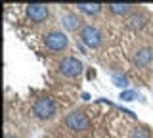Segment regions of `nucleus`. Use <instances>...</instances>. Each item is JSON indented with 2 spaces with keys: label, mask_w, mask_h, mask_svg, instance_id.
I'll return each mask as SVG.
<instances>
[{
  "label": "nucleus",
  "mask_w": 153,
  "mask_h": 138,
  "mask_svg": "<svg viewBox=\"0 0 153 138\" xmlns=\"http://www.w3.org/2000/svg\"><path fill=\"white\" fill-rule=\"evenodd\" d=\"M146 23H147V13L143 12V10H134L130 16L126 17V27H128V29H132V31L143 29Z\"/></svg>",
  "instance_id": "nucleus-9"
},
{
  "label": "nucleus",
  "mask_w": 153,
  "mask_h": 138,
  "mask_svg": "<svg viewBox=\"0 0 153 138\" xmlns=\"http://www.w3.org/2000/svg\"><path fill=\"white\" fill-rule=\"evenodd\" d=\"M130 138H151V132H149V128H147V127L136 125V127L132 128V132H130Z\"/></svg>",
  "instance_id": "nucleus-14"
},
{
  "label": "nucleus",
  "mask_w": 153,
  "mask_h": 138,
  "mask_svg": "<svg viewBox=\"0 0 153 138\" xmlns=\"http://www.w3.org/2000/svg\"><path fill=\"white\" fill-rule=\"evenodd\" d=\"M65 127L73 132H86L90 128V119L84 113V109H71L69 113L65 115Z\"/></svg>",
  "instance_id": "nucleus-2"
},
{
  "label": "nucleus",
  "mask_w": 153,
  "mask_h": 138,
  "mask_svg": "<svg viewBox=\"0 0 153 138\" xmlns=\"http://www.w3.org/2000/svg\"><path fill=\"white\" fill-rule=\"evenodd\" d=\"M79 39H80V42H82L84 46H88V48H100L102 42H103L102 31H100L96 25H92V23L82 25V29L79 31Z\"/></svg>",
  "instance_id": "nucleus-5"
},
{
  "label": "nucleus",
  "mask_w": 153,
  "mask_h": 138,
  "mask_svg": "<svg viewBox=\"0 0 153 138\" xmlns=\"http://www.w3.org/2000/svg\"><path fill=\"white\" fill-rule=\"evenodd\" d=\"M76 12L79 13H84V16H98L100 12H102V4H98V2H92V4H84V2H80V4H76Z\"/></svg>",
  "instance_id": "nucleus-11"
},
{
  "label": "nucleus",
  "mask_w": 153,
  "mask_h": 138,
  "mask_svg": "<svg viewBox=\"0 0 153 138\" xmlns=\"http://www.w3.org/2000/svg\"><path fill=\"white\" fill-rule=\"evenodd\" d=\"M56 111H57V106L50 96H40L33 102V115L38 121H50V119H54Z\"/></svg>",
  "instance_id": "nucleus-1"
},
{
  "label": "nucleus",
  "mask_w": 153,
  "mask_h": 138,
  "mask_svg": "<svg viewBox=\"0 0 153 138\" xmlns=\"http://www.w3.org/2000/svg\"><path fill=\"white\" fill-rule=\"evenodd\" d=\"M119 100H123V102H143V98L140 96V94L136 92V90H121V94H119Z\"/></svg>",
  "instance_id": "nucleus-13"
},
{
  "label": "nucleus",
  "mask_w": 153,
  "mask_h": 138,
  "mask_svg": "<svg viewBox=\"0 0 153 138\" xmlns=\"http://www.w3.org/2000/svg\"><path fill=\"white\" fill-rule=\"evenodd\" d=\"M59 21H61V27H63L65 31L75 33V31L82 29V25H80L82 19L76 16V12H63V13H61V17H59Z\"/></svg>",
  "instance_id": "nucleus-7"
},
{
  "label": "nucleus",
  "mask_w": 153,
  "mask_h": 138,
  "mask_svg": "<svg viewBox=\"0 0 153 138\" xmlns=\"http://www.w3.org/2000/svg\"><path fill=\"white\" fill-rule=\"evenodd\" d=\"M111 83L115 84V87H119L121 90H128L130 81H128L126 73H123L121 69H113V71H111Z\"/></svg>",
  "instance_id": "nucleus-10"
},
{
  "label": "nucleus",
  "mask_w": 153,
  "mask_h": 138,
  "mask_svg": "<svg viewBox=\"0 0 153 138\" xmlns=\"http://www.w3.org/2000/svg\"><path fill=\"white\" fill-rule=\"evenodd\" d=\"M153 60V48L149 46H143V48H138L132 54V63L138 65V67H147Z\"/></svg>",
  "instance_id": "nucleus-8"
},
{
  "label": "nucleus",
  "mask_w": 153,
  "mask_h": 138,
  "mask_svg": "<svg viewBox=\"0 0 153 138\" xmlns=\"http://www.w3.org/2000/svg\"><path fill=\"white\" fill-rule=\"evenodd\" d=\"M25 12H27V17L33 23H36V25L44 23L48 17H50V8H48L46 4H27Z\"/></svg>",
  "instance_id": "nucleus-6"
},
{
  "label": "nucleus",
  "mask_w": 153,
  "mask_h": 138,
  "mask_svg": "<svg viewBox=\"0 0 153 138\" xmlns=\"http://www.w3.org/2000/svg\"><path fill=\"white\" fill-rule=\"evenodd\" d=\"M42 42H44V46L50 52H63V50L69 48V39H67V35L59 29L48 31L46 35L42 37Z\"/></svg>",
  "instance_id": "nucleus-4"
},
{
  "label": "nucleus",
  "mask_w": 153,
  "mask_h": 138,
  "mask_svg": "<svg viewBox=\"0 0 153 138\" xmlns=\"http://www.w3.org/2000/svg\"><path fill=\"white\" fill-rule=\"evenodd\" d=\"M57 71H59V75L63 79L73 81V79H79L80 75H82L84 65H82L80 60L73 58V56H65V58L59 61V65H57Z\"/></svg>",
  "instance_id": "nucleus-3"
},
{
  "label": "nucleus",
  "mask_w": 153,
  "mask_h": 138,
  "mask_svg": "<svg viewBox=\"0 0 153 138\" xmlns=\"http://www.w3.org/2000/svg\"><path fill=\"white\" fill-rule=\"evenodd\" d=\"M4 138H17V136L12 134V132H6V134H4Z\"/></svg>",
  "instance_id": "nucleus-15"
},
{
  "label": "nucleus",
  "mask_w": 153,
  "mask_h": 138,
  "mask_svg": "<svg viewBox=\"0 0 153 138\" xmlns=\"http://www.w3.org/2000/svg\"><path fill=\"white\" fill-rule=\"evenodd\" d=\"M134 8L136 6H132V4H109L107 6V10L113 13V16H119V17H123V16H130V13L134 12Z\"/></svg>",
  "instance_id": "nucleus-12"
}]
</instances>
